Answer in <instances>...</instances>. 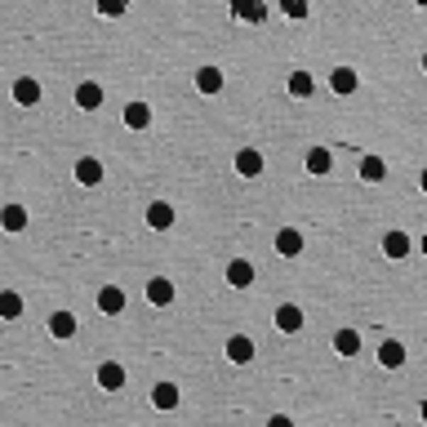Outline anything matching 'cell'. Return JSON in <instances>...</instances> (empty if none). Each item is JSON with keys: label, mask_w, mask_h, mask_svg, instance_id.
Segmentation results:
<instances>
[{"label": "cell", "mask_w": 427, "mask_h": 427, "mask_svg": "<svg viewBox=\"0 0 427 427\" xmlns=\"http://www.w3.org/2000/svg\"><path fill=\"white\" fill-rule=\"evenodd\" d=\"M383 254H387V258H405V254H409V236H405V232H387V236H383Z\"/></svg>", "instance_id": "19"}, {"label": "cell", "mask_w": 427, "mask_h": 427, "mask_svg": "<svg viewBox=\"0 0 427 427\" xmlns=\"http://www.w3.org/2000/svg\"><path fill=\"white\" fill-rule=\"evenodd\" d=\"M379 360H383L387 370H401V365H405V348H401L396 338H387L383 348H379Z\"/></svg>", "instance_id": "18"}, {"label": "cell", "mask_w": 427, "mask_h": 427, "mask_svg": "<svg viewBox=\"0 0 427 427\" xmlns=\"http://www.w3.org/2000/svg\"><path fill=\"white\" fill-rule=\"evenodd\" d=\"M13 103L36 107V103H40V85H36L31 76H18V80H13Z\"/></svg>", "instance_id": "6"}, {"label": "cell", "mask_w": 427, "mask_h": 427, "mask_svg": "<svg viewBox=\"0 0 427 427\" xmlns=\"http://www.w3.org/2000/svg\"><path fill=\"white\" fill-rule=\"evenodd\" d=\"M152 405L156 409H174L178 405V383H156L152 387Z\"/></svg>", "instance_id": "16"}, {"label": "cell", "mask_w": 427, "mask_h": 427, "mask_svg": "<svg viewBox=\"0 0 427 427\" xmlns=\"http://www.w3.org/2000/svg\"><path fill=\"white\" fill-rule=\"evenodd\" d=\"M18 316H23V299L13 289H5L0 294V321H18Z\"/></svg>", "instance_id": "22"}, {"label": "cell", "mask_w": 427, "mask_h": 427, "mask_svg": "<svg viewBox=\"0 0 427 427\" xmlns=\"http://www.w3.org/2000/svg\"><path fill=\"white\" fill-rule=\"evenodd\" d=\"M311 89H316V80H311L307 72H294V76H289V94H294V98H307Z\"/></svg>", "instance_id": "25"}, {"label": "cell", "mask_w": 427, "mask_h": 427, "mask_svg": "<svg viewBox=\"0 0 427 427\" xmlns=\"http://www.w3.org/2000/svg\"><path fill=\"white\" fill-rule=\"evenodd\" d=\"M276 254L281 258H299L303 254V232L299 227H281V232H276Z\"/></svg>", "instance_id": "1"}, {"label": "cell", "mask_w": 427, "mask_h": 427, "mask_svg": "<svg viewBox=\"0 0 427 427\" xmlns=\"http://www.w3.org/2000/svg\"><path fill=\"white\" fill-rule=\"evenodd\" d=\"M330 89L334 94H356V72L352 67H334L330 72Z\"/></svg>", "instance_id": "15"}, {"label": "cell", "mask_w": 427, "mask_h": 427, "mask_svg": "<svg viewBox=\"0 0 427 427\" xmlns=\"http://www.w3.org/2000/svg\"><path fill=\"white\" fill-rule=\"evenodd\" d=\"M330 165H334V160H330L325 147H311V152H307V170L311 174H330Z\"/></svg>", "instance_id": "24"}, {"label": "cell", "mask_w": 427, "mask_h": 427, "mask_svg": "<svg viewBox=\"0 0 427 427\" xmlns=\"http://www.w3.org/2000/svg\"><path fill=\"white\" fill-rule=\"evenodd\" d=\"M383 174H387V165L379 156H365L360 160V178H365V183H383Z\"/></svg>", "instance_id": "23"}, {"label": "cell", "mask_w": 427, "mask_h": 427, "mask_svg": "<svg viewBox=\"0 0 427 427\" xmlns=\"http://www.w3.org/2000/svg\"><path fill=\"white\" fill-rule=\"evenodd\" d=\"M147 223H152L156 232H165V227H174V205H165V201L147 205Z\"/></svg>", "instance_id": "12"}, {"label": "cell", "mask_w": 427, "mask_h": 427, "mask_svg": "<svg viewBox=\"0 0 427 427\" xmlns=\"http://www.w3.org/2000/svg\"><path fill=\"white\" fill-rule=\"evenodd\" d=\"M276 330H281V334H299L303 330V311L294 303H281V307H276Z\"/></svg>", "instance_id": "3"}, {"label": "cell", "mask_w": 427, "mask_h": 427, "mask_svg": "<svg viewBox=\"0 0 427 427\" xmlns=\"http://www.w3.org/2000/svg\"><path fill=\"white\" fill-rule=\"evenodd\" d=\"M147 303H156V307H170V303H174V285L165 281V276L147 281Z\"/></svg>", "instance_id": "8"}, {"label": "cell", "mask_w": 427, "mask_h": 427, "mask_svg": "<svg viewBox=\"0 0 427 427\" xmlns=\"http://www.w3.org/2000/svg\"><path fill=\"white\" fill-rule=\"evenodd\" d=\"M227 285H236V289H250V285H254V262H250V258H236V262H227Z\"/></svg>", "instance_id": "2"}, {"label": "cell", "mask_w": 427, "mask_h": 427, "mask_svg": "<svg viewBox=\"0 0 427 427\" xmlns=\"http://www.w3.org/2000/svg\"><path fill=\"white\" fill-rule=\"evenodd\" d=\"M227 356H232L236 365H250V360H254V343L245 334H232V338H227Z\"/></svg>", "instance_id": "9"}, {"label": "cell", "mask_w": 427, "mask_h": 427, "mask_svg": "<svg viewBox=\"0 0 427 427\" xmlns=\"http://www.w3.org/2000/svg\"><path fill=\"white\" fill-rule=\"evenodd\" d=\"M267 427H294V418H289V414H272Z\"/></svg>", "instance_id": "29"}, {"label": "cell", "mask_w": 427, "mask_h": 427, "mask_svg": "<svg viewBox=\"0 0 427 427\" xmlns=\"http://www.w3.org/2000/svg\"><path fill=\"white\" fill-rule=\"evenodd\" d=\"M285 13H289V18H307V5H303V0H285Z\"/></svg>", "instance_id": "28"}, {"label": "cell", "mask_w": 427, "mask_h": 427, "mask_svg": "<svg viewBox=\"0 0 427 427\" xmlns=\"http://www.w3.org/2000/svg\"><path fill=\"white\" fill-rule=\"evenodd\" d=\"M236 18H250V23H262V18H267V5H236Z\"/></svg>", "instance_id": "26"}, {"label": "cell", "mask_w": 427, "mask_h": 427, "mask_svg": "<svg viewBox=\"0 0 427 427\" xmlns=\"http://www.w3.org/2000/svg\"><path fill=\"white\" fill-rule=\"evenodd\" d=\"M334 352H338V356H356V352H360V334H356V330H338V334H334Z\"/></svg>", "instance_id": "20"}, {"label": "cell", "mask_w": 427, "mask_h": 427, "mask_svg": "<svg viewBox=\"0 0 427 427\" xmlns=\"http://www.w3.org/2000/svg\"><path fill=\"white\" fill-rule=\"evenodd\" d=\"M98 13H103V18H121L125 5H116V0H103V5H98Z\"/></svg>", "instance_id": "27"}, {"label": "cell", "mask_w": 427, "mask_h": 427, "mask_svg": "<svg viewBox=\"0 0 427 427\" xmlns=\"http://www.w3.org/2000/svg\"><path fill=\"white\" fill-rule=\"evenodd\" d=\"M0 227H5V232H23L27 227V209L23 205H5L0 209Z\"/></svg>", "instance_id": "13"}, {"label": "cell", "mask_w": 427, "mask_h": 427, "mask_svg": "<svg viewBox=\"0 0 427 427\" xmlns=\"http://www.w3.org/2000/svg\"><path fill=\"white\" fill-rule=\"evenodd\" d=\"M76 107H80V111H98V107H103V85L85 80V85L76 89Z\"/></svg>", "instance_id": "7"}, {"label": "cell", "mask_w": 427, "mask_h": 427, "mask_svg": "<svg viewBox=\"0 0 427 427\" xmlns=\"http://www.w3.org/2000/svg\"><path fill=\"white\" fill-rule=\"evenodd\" d=\"M125 125H129V129H147V125H152V107L129 103V107H125Z\"/></svg>", "instance_id": "21"}, {"label": "cell", "mask_w": 427, "mask_h": 427, "mask_svg": "<svg viewBox=\"0 0 427 427\" xmlns=\"http://www.w3.org/2000/svg\"><path fill=\"white\" fill-rule=\"evenodd\" d=\"M121 307H125V289L121 285H103L98 289V311H103V316H116Z\"/></svg>", "instance_id": "4"}, {"label": "cell", "mask_w": 427, "mask_h": 427, "mask_svg": "<svg viewBox=\"0 0 427 427\" xmlns=\"http://www.w3.org/2000/svg\"><path fill=\"white\" fill-rule=\"evenodd\" d=\"M76 178H80V183H85V187H98V183H103V165H98L94 156L76 160Z\"/></svg>", "instance_id": "11"}, {"label": "cell", "mask_w": 427, "mask_h": 427, "mask_svg": "<svg viewBox=\"0 0 427 427\" xmlns=\"http://www.w3.org/2000/svg\"><path fill=\"white\" fill-rule=\"evenodd\" d=\"M49 334L54 338H72L76 334V316L72 311H54V316H49Z\"/></svg>", "instance_id": "14"}, {"label": "cell", "mask_w": 427, "mask_h": 427, "mask_svg": "<svg viewBox=\"0 0 427 427\" xmlns=\"http://www.w3.org/2000/svg\"><path fill=\"white\" fill-rule=\"evenodd\" d=\"M236 174H245V178H258V174H262V156L254 152V147L236 152Z\"/></svg>", "instance_id": "10"}, {"label": "cell", "mask_w": 427, "mask_h": 427, "mask_svg": "<svg viewBox=\"0 0 427 427\" xmlns=\"http://www.w3.org/2000/svg\"><path fill=\"white\" fill-rule=\"evenodd\" d=\"M196 89H201V94H218L223 89V72L218 67H201V72H196Z\"/></svg>", "instance_id": "17"}, {"label": "cell", "mask_w": 427, "mask_h": 427, "mask_svg": "<svg viewBox=\"0 0 427 427\" xmlns=\"http://www.w3.org/2000/svg\"><path fill=\"white\" fill-rule=\"evenodd\" d=\"M98 387L103 392H121L125 387V370L116 365V360H103V365H98Z\"/></svg>", "instance_id": "5"}]
</instances>
